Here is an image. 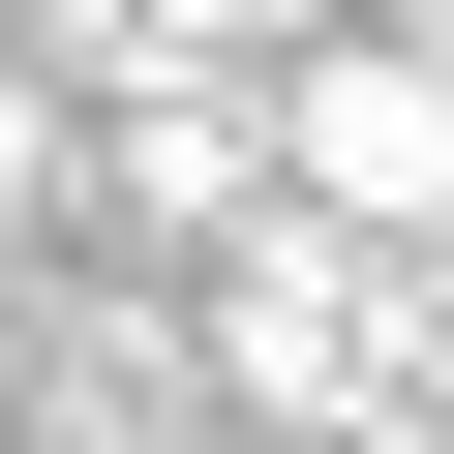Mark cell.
<instances>
[{
    "label": "cell",
    "mask_w": 454,
    "mask_h": 454,
    "mask_svg": "<svg viewBox=\"0 0 454 454\" xmlns=\"http://www.w3.org/2000/svg\"><path fill=\"white\" fill-rule=\"evenodd\" d=\"M182 454H333V424H182Z\"/></svg>",
    "instance_id": "5b68a950"
},
{
    "label": "cell",
    "mask_w": 454,
    "mask_h": 454,
    "mask_svg": "<svg viewBox=\"0 0 454 454\" xmlns=\"http://www.w3.org/2000/svg\"><path fill=\"white\" fill-rule=\"evenodd\" d=\"M0 212H61V61L0 31Z\"/></svg>",
    "instance_id": "277c9868"
},
{
    "label": "cell",
    "mask_w": 454,
    "mask_h": 454,
    "mask_svg": "<svg viewBox=\"0 0 454 454\" xmlns=\"http://www.w3.org/2000/svg\"><path fill=\"white\" fill-rule=\"evenodd\" d=\"M364 394H394V243L243 212L212 243V424H364Z\"/></svg>",
    "instance_id": "7a4b0ae2"
},
{
    "label": "cell",
    "mask_w": 454,
    "mask_h": 454,
    "mask_svg": "<svg viewBox=\"0 0 454 454\" xmlns=\"http://www.w3.org/2000/svg\"><path fill=\"white\" fill-rule=\"evenodd\" d=\"M243 121H273V212H333V243H454V61H424V31H273Z\"/></svg>",
    "instance_id": "6da1fadb"
},
{
    "label": "cell",
    "mask_w": 454,
    "mask_h": 454,
    "mask_svg": "<svg viewBox=\"0 0 454 454\" xmlns=\"http://www.w3.org/2000/svg\"><path fill=\"white\" fill-rule=\"evenodd\" d=\"M91 182H121V243H243V212H273V121H243V61H152V91L91 121Z\"/></svg>",
    "instance_id": "3957f363"
}]
</instances>
